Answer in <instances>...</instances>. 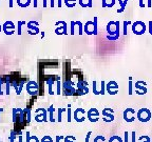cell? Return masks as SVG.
<instances>
[{
	"instance_id": "e575fe53",
	"label": "cell",
	"mask_w": 152,
	"mask_h": 142,
	"mask_svg": "<svg viewBox=\"0 0 152 142\" xmlns=\"http://www.w3.org/2000/svg\"><path fill=\"white\" fill-rule=\"evenodd\" d=\"M147 6H148V7H151V6H152V3H151V0H148V2H147Z\"/></svg>"
},
{
	"instance_id": "7402d4cb",
	"label": "cell",
	"mask_w": 152,
	"mask_h": 142,
	"mask_svg": "<svg viewBox=\"0 0 152 142\" xmlns=\"http://www.w3.org/2000/svg\"><path fill=\"white\" fill-rule=\"evenodd\" d=\"M105 141H106V139L104 136H97V137H95V139L93 142H105Z\"/></svg>"
},
{
	"instance_id": "d6a6232c",
	"label": "cell",
	"mask_w": 152,
	"mask_h": 142,
	"mask_svg": "<svg viewBox=\"0 0 152 142\" xmlns=\"http://www.w3.org/2000/svg\"><path fill=\"white\" fill-rule=\"evenodd\" d=\"M92 134L91 132H89L88 133V135H87V138H86V142H89V139H90V135Z\"/></svg>"
},
{
	"instance_id": "484cf974",
	"label": "cell",
	"mask_w": 152,
	"mask_h": 142,
	"mask_svg": "<svg viewBox=\"0 0 152 142\" xmlns=\"http://www.w3.org/2000/svg\"><path fill=\"white\" fill-rule=\"evenodd\" d=\"M65 112V109L64 108H60L59 110H58V121H61V113H64Z\"/></svg>"
},
{
	"instance_id": "ba28073f",
	"label": "cell",
	"mask_w": 152,
	"mask_h": 142,
	"mask_svg": "<svg viewBox=\"0 0 152 142\" xmlns=\"http://www.w3.org/2000/svg\"><path fill=\"white\" fill-rule=\"evenodd\" d=\"M107 91H108V93H109V94H111V95L117 94V91H118V85H117V83H116L115 81H111V82H109L108 84H107Z\"/></svg>"
},
{
	"instance_id": "ffe728a7",
	"label": "cell",
	"mask_w": 152,
	"mask_h": 142,
	"mask_svg": "<svg viewBox=\"0 0 152 142\" xmlns=\"http://www.w3.org/2000/svg\"><path fill=\"white\" fill-rule=\"evenodd\" d=\"M127 2H128V0H124L122 6H120V8H119V10H117V13H122V12L125 11V7H126V5H127Z\"/></svg>"
},
{
	"instance_id": "5bb4252c",
	"label": "cell",
	"mask_w": 152,
	"mask_h": 142,
	"mask_svg": "<svg viewBox=\"0 0 152 142\" xmlns=\"http://www.w3.org/2000/svg\"><path fill=\"white\" fill-rule=\"evenodd\" d=\"M138 141L140 142H151V139L149 136L144 135V136H141L140 138H138Z\"/></svg>"
},
{
	"instance_id": "f1b7e54d",
	"label": "cell",
	"mask_w": 152,
	"mask_h": 142,
	"mask_svg": "<svg viewBox=\"0 0 152 142\" xmlns=\"http://www.w3.org/2000/svg\"><path fill=\"white\" fill-rule=\"evenodd\" d=\"M148 26H149V28H148L149 34H151V35H152V21H151V20L149 21V25H148Z\"/></svg>"
},
{
	"instance_id": "44dd1931",
	"label": "cell",
	"mask_w": 152,
	"mask_h": 142,
	"mask_svg": "<svg viewBox=\"0 0 152 142\" xmlns=\"http://www.w3.org/2000/svg\"><path fill=\"white\" fill-rule=\"evenodd\" d=\"M71 1L75 2L76 0H65V3H66V5L68 6V7H73L75 5V3H71Z\"/></svg>"
},
{
	"instance_id": "8992f818",
	"label": "cell",
	"mask_w": 152,
	"mask_h": 142,
	"mask_svg": "<svg viewBox=\"0 0 152 142\" xmlns=\"http://www.w3.org/2000/svg\"><path fill=\"white\" fill-rule=\"evenodd\" d=\"M74 119L77 122H82L86 119V112L82 108H77L74 112Z\"/></svg>"
},
{
	"instance_id": "cb8c5ba5",
	"label": "cell",
	"mask_w": 152,
	"mask_h": 142,
	"mask_svg": "<svg viewBox=\"0 0 152 142\" xmlns=\"http://www.w3.org/2000/svg\"><path fill=\"white\" fill-rule=\"evenodd\" d=\"M22 24H25V21H19L18 22V25H17L18 26V35L21 34V25Z\"/></svg>"
},
{
	"instance_id": "ac0fdd59",
	"label": "cell",
	"mask_w": 152,
	"mask_h": 142,
	"mask_svg": "<svg viewBox=\"0 0 152 142\" xmlns=\"http://www.w3.org/2000/svg\"><path fill=\"white\" fill-rule=\"evenodd\" d=\"M79 4L81 7H89V0H79Z\"/></svg>"
},
{
	"instance_id": "6da1fadb",
	"label": "cell",
	"mask_w": 152,
	"mask_h": 142,
	"mask_svg": "<svg viewBox=\"0 0 152 142\" xmlns=\"http://www.w3.org/2000/svg\"><path fill=\"white\" fill-rule=\"evenodd\" d=\"M107 32L110 34L107 36L109 40H117L119 38V21H110L107 25Z\"/></svg>"
},
{
	"instance_id": "d590c367",
	"label": "cell",
	"mask_w": 152,
	"mask_h": 142,
	"mask_svg": "<svg viewBox=\"0 0 152 142\" xmlns=\"http://www.w3.org/2000/svg\"><path fill=\"white\" fill-rule=\"evenodd\" d=\"M101 5L102 7H106V0H101Z\"/></svg>"
},
{
	"instance_id": "7a4b0ae2",
	"label": "cell",
	"mask_w": 152,
	"mask_h": 142,
	"mask_svg": "<svg viewBox=\"0 0 152 142\" xmlns=\"http://www.w3.org/2000/svg\"><path fill=\"white\" fill-rule=\"evenodd\" d=\"M136 118L140 122H143V123L148 122L152 118V113L148 108H141L136 114Z\"/></svg>"
},
{
	"instance_id": "9c48e42d",
	"label": "cell",
	"mask_w": 152,
	"mask_h": 142,
	"mask_svg": "<svg viewBox=\"0 0 152 142\" xmlns=\"http://www.w3.org/2000/svg\"><path fill=\"white\" fill-rule=\"evenodd\" d=\"M88 118L91 122H96L99 119V113L97 112V109L95 108H91L88 112Z\"/></svg>"
},
{
	"instance_id": "3957f363",
	"label": "cell",
	"mask_w": 152,
	"mask_h": 142,
	"mask_svg": "<svg viewBox=\"0 0 152 142\" xmlns=\"http://www.w3.org/2000/svg\"><path fill=\"white\" fill-rule=\"evenodd\" d=\"M132 32L135 35H143L146 32V24L143 21H135L132 23Z\"/></svg>"
},
{
	"instance_id": "5b68a950",
	"label": "cell",
	"mask_w": 152,
	"mask_h": 142,
	"mask_svg": "<svg viewBox=\"0 0 152 142\" xmlns=\"http://www.w3.org/2000/svg\"><path fill=\"white\" fill-rule=\"evenodd\" d=\"M124 119L127 122H133L135 120V110L133 108H127L124 112Z\"/></svg>"
},
{
	"instance_id": "4316f807",
	"label": "cell",
	"mask_w": 152,
	"mask_h": 142,
	"mask_svg": "<svg viewBox=\"0 0 152 142\" xmlns=\"http://www.w3.org/2000/svg\"><path fill=\"white\" fill-rule=\"evenodd\" d=\"M50 120L54 121V119H53V106L52 105H51V107H50Z\"/></svg>"
},
{
	"instance_id": "8d00e7d4",
	"label": "cell",
	"mask_w": 152,
	"mask_h": 142,
	"mask_svg": "<svg viewBox=\"0 0 152 142\" xmlns=\"http://www.w3.org/2000/svg\"><path fill=\"white\" fill-rule=\"evenodd\" d=\"M43 7H47V0H43Z\"/></svg>"
},
{
	"instance_id": "f546056e",
	"label": "cell",
	"mask_w": 152,
	"mask_h": 142,
	"mask_svg": "<svg viewBox=\"0 0 152 142\" xmlns=\"http://www.w3.org/2000/svg\"><path fill=\"white\" fill-rule=\"evenodd\" d=\"M125 139H124V142H128V138H129V134H128V132L126 131L125 132Z\"/></svg>"
},
{
	"instance_id": "f35d334b",
	"label": "cell",
	"mask_w": 152,
	"mask_h": 142,
	"mask_svg": "<svg viewBox=\"0 0 152 142\" xmlns=\"http://www.w3.org/2000/svg\"><path fill=\"white\" fill-rule=\"evenodd\" d=\"M58 1V7H60L61 6V0H57Z\"/></svg>"
},
{
	"instance_id": "7c38bea8",
	"label": "cell",
	"mask_w": 152,
	"mask_h": 142,
	"mask_svg": "<svg viewBox=\"0 0 152 142\" xmlns=\"http://www.w3.org/2000/svg\"><path fill=\"white\" fill-rule=\"evenodd\" d=\"M75 24L78 25V34H79V35H82V34H83V24H82V22H80V21H75Z\"/></svg>"
},
{
	"instance_id": "d4e9b609",
	"label": "cell",
	"mask_w": 152,
	"mask_h": 142,
	"mask_svg": "<svg viewBox=\"0 0 152 142\" xmlns=\"http://www.w3.org/2000/svg\"><path fill=\"white\" fill-rule=\"evenodd\" d=\"M99 94H101V95L105 94V81H101V87H100Z\"/></svg>"
},
{
	"instance_id": "2e32d148",
	"label": "cell",
	"mask_w": 152,
	"mask_h": 142,
	"mask_svg": "<svg viewBox=\"0 0 152 142\" xmlns=\"http://www.w3.org/2000/svg\"><path fill=\"white\" fill-rule=\"evenodd\" d=\"M132 77H129V87H128V94L129 95H132L133 94V91H132Z\"/></svg>"
},
{
	"instance_id": "60d3db41",
	"label": "cell",
	"mask_w": 152,
	"mask_h": 142,
	"mask_svg": "<svg viewBox=\"0 0 152 142\" xmlns=\"http://www.w3.org/2000/svg\"><path fill=\"white\" fill-rule=\"evenodd\" d=\"M10 7H13V0H10Z\"/></svg>"
},
{
	"instance_id": "603a6c76",
	"label": "cell",
	"mask_w": 152,
	"mask_h": 142,
	"mask_svg": "<svg viewBox=\"0 0 152 142\" xmlns=\"http://www.w3.org/2000/svg\"><path fill=\"white\" fill-rule=\"evenodd\" d=\"M75 21H71V31H70V34L71 35H74L75 34Z\"/></svg>"
},
{
	"instance_id": "4fadbf2b",
	"label": "cell",
	"mask_w": 152,
	"mask_h": 142,
	"mask_svg": "<svg viewBox=\"0 0 152 142\" xmlns=\"http://www.w3.org/2000/svg\"><path fill=\"white\" fill-rule=\"evenodd\" d=\"M109 142H124V141H123V139L120 138L119 136H116L115 135V136H112L109 139Z\"/></svg>"
},
{
	"instance_id": "1f68e13d",
	"label": "cell",
	"mask_w": 152,
	"mask_h": 142,
	"mask_svg": "<svg viewBox=\"0 0 152 142\" xmlns=\"http://www.w3.org/2000/svg\"><path fill=\"white\" fill-rule=\"evenodd\" d=\"M140 6H141V7H145V3H144V0H140Z\"/></svg>"
},
{
	"instance_id": "d6986e66",
	"label": "cell",
	"mask_w": 152,
	"mask_h": 142,
	"mask_svg": "<svg viewBox=\"0 0 152 142\" xmlns=\"http://www.w3.org/2000/svg\"><path fill=\"white\" fill-rule=\"evenodd\" d=\"M115 4V0H106V7H112Z\"/></svg>"
},
{
	"instance_id": "9a60e30c",
	"label": "cell",
	"mask_w": 152,
	"mask_h": 142,
	"mask_svg": "<svg viewBox=\"0 0 152 142\" xmlns=\"http://www.w3.org/2000/svg\"><path fill=\"white\" fill-rule=\"evenodd\" d=\"M93 30H94V32H93V35H97V17H94V19H93Z\"/></svg>"
},
{
	"instance_id": "e0dca14e",
	"label": "cell",
	"mask_w": 152,
	"mask_h": 142,
	"mask_svg": "<svg viewBox=\"0 0 152 142\" xmlns=\"http://www.w3.org/2000/svg\"><path fill=\"white\" fill-rule=\"evenodd\" d=\"M131 24L130 21H125L124 22V35H127L128 34V25Z\"/></svg>"
},
{
	"instance_id": "7bdbcfd3",
	"label": "cell",
	"mask_w": 152,
	"mask_h": 142,
	"mask_svg": "<svg viewBox=\"0 0 152 142\" xmlns=\"http://www.w3.org/2000/svg\"><path fill=\"white\" fill-rule=\"evenodd\" d=\"M151 142H152V141H151Z\"/></svg>"
},
{
	"instance_id": "4dcf8cb0",
	"label": "cell",
	"mask_w": 152,
	"mask_h": 142,
	"mask_svg": "<svg viewBox=\"0 0 152 142\" xmlns=\"http://www.w3.org/2000/svg\"><path fill=\"white\" fill-rule=\"evenodd\" d=\"M136 137H135V132H132V142H135Z\"/></svg>"
},
{
	"instance_id": "b9f144b4",
	"label": "cell",
	"mask_w": 152,
	"mask_h": 142,
	"mask_svg": "<svg viewBox=\"0 0 152 142\" xmlns=\"http://www.w3.org/2000/svg\"><path fill=\"white\" fill-rule=\"evenodd\" d=\"M118 2H119V4H120V6H122V4H123V1H122V0H118Z\"/></svg>"
},
{
	"instance_id": "277c9868",
	"label": "cell",
	"mask_w": 152,
	"mask_h": 142,
	"mask_svg": "<svg viewBox=\"0 0 152 142\" xmlns=\"http://www.w3.org/2000/svg\"><path fill=\"white\" fill-rule=\"evenodd\" d=\"M135 91H136V94H138V95L147 94V83L145 81H136Z\"/></svg>"
},
{
	"instance_id": "30bf717a",
	"label": "cell",
	"mask_w": 152,
	"mask_h": 142,
	"mask_svg": "<svg viewBox=\"0 0 152 142\" xmlns=\"http://www.w3.org/2000/svg\"><path fill=\"white\" fill-rule=\"evenodd\" d=\"M61 28L59 26V28H57L56 30H55V32H56V34L57 35H59V34H62V35H67L68 34V32H67V23L65 21H61Z\"/></svg>"
},
{
	"instance_id": "8fae6325",
	"label": "cell",
	"mask_w": 152,
	"mask_h": 142,
	"mask_svg": "<svg viewBox=\"0 0 152 142\" xmlns=\"http://www.w3.org/2000/svg\"><path fill=\"white\" fill-rule=\"evenodd\" d=\"M84 32L88 35H93V21H88L86 24H84Z\"/></svg>"
},
{
	"instance_id": "74e56055",
	"label": "cell",
	"mask_w": 152,
	"mask_h": 142,
	"mask_svg": "<svg viewBox=\"0 0 152 142\" xmlns=\"http://www.w3.org/2000/svg\"><path fill=\"white\" fill-rule=\"evenodd\" d=\"M51 1V7H54V0H50Z\"/></svg>"
},
{
	"instance_id": "ab89813d",
	"label": "cell",
	"mask_w": 152,
	"mask_h": 142,
	"mask_svg": "<svg viewBox=\"0 0 152 142\" xmlns=\"http://www.w3.org/2000/svg\"><path fill=\"white\" fill-rule=\"evenodd\" d=\"M34 6L37 7V0H34Z\"/></svg>"
},
{
	"instance_id": "836d02e7",
	"label": "cell",
	"mask_w": 152,
	"mask_h": 142,
	"mask_svg": "<svg viewBox=\"0 0 152 142\" xmlns=\"http://www.w3.org/2000/svg\"><path fill=\"white\" fill-rule=\"evenodd\" d=\"M89 7H93V0H89Z\"/></svg>"
},
{
	"instance_id": "83f0119b",
	"label": "cell",
	"mask_w": 152,
	"mask_h": 142,
	"mask_svg": "<svg viewBox=\"0 0 152 142\" xmlns=\"http://www.w3.org/2000/svg\"><path fill=\"white\" fill-rule=\"evenodd\" d=\"M70 106H71V105L69 104V105H68V121H69V122L71 121V110H70Z\"/></svg>"
},
{
	"instance_id": "52a82bcc",
	"label": "cell",
	"mask_w": 152,
	"mask_h": 142,
	"mask_svg": "<svg viewBox=\"0 0 152 142\" xmlns=\"http://www.w3.org/2000/svg\"><path fill=\"white\" fill-rule=\"evenodd\" d=\"M102 116H104V120L106 122L109 121H113L114 120V115H113V110L111 108H105L102 110Z\"/></svg>"
}]
</instances>
